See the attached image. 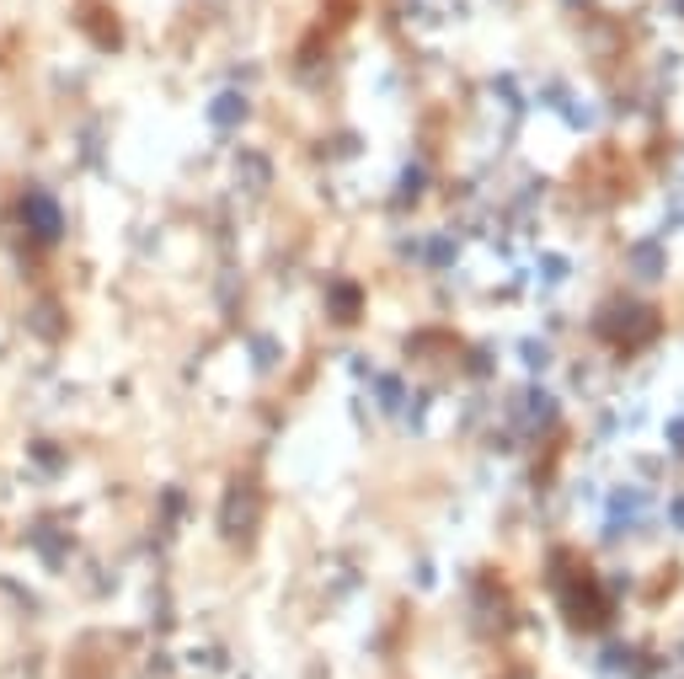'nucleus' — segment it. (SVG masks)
<instances>
[{"mask_svg": "<svg viewBox=\"0 0 684 679\" xmlns=\"http://www.w3.org/2000/svg\"><path fill=\"white\" fill-rule=\"evenodd\" d=\"M257 520H262V492H257L251 481H231V492H225V503H220V535L246 546Z\"/></svg>", "mask_w": 684, "mask_h": 679, "instance_id": "f03ea898", "label": "nucleus"}, {"mask_svg": "<svg viewBox=\"0 0 684 679\" xmlns=\"http://www.w3.org/2000/svg\"><path fill=\"white\" fill-rule=\"evenodd\" d=\"M631 274H637V279H663V246H658V241H642V246L631 252Z\"/></svg>", "mask_w": 684, "mask_h": 679, "instance_id": "423d86ee", "label": "nucleus"}, {"mask_svg": "<svg viewBox=\"0 0 684 679\" xmlns=\"http://www.w3.org/2000/svg\"><path fill=\"white\" fill-rule=\"evenodd\" d=\"M674 5H680V11H684V0H674Z\"/></svg>", "mask_w": 684, "mask_h": 679, "instance_id": "f8f14e48", "label": "nucleus"}, {"mask_svg": "<svg viewBox=\"0 0 684 679\" xmlns=\"http://www.w3.org/2000/svg\"><path fill=\"white\" fill-rule=\"evenodd\" d=\"M562 610H567V621H572V626H599L604 615H609V604L599 600V589H594V583H572V589H567V600H562Z\"/></svg>", "mask_w": 684, "mask_h": 679, "instance_id": "7ed1b4c3", "label": "nucleus"}, {"mask_svg": "<svg viewBox=\"0 0 684 679\" xmlns=\"http://www.w3.org/2000/svg\"><path fill=\"white\" fill-rule=\"evenodd\" d=\"M642 514H647V492H637V487H615L609 492V530H626Z\"/></svg>", "mask_w": 684, "mask_h": 679, "instance_id": "39448f33", "label": "nucleus"}, {"mask_svg": "<svg viewBox=\"0 0 684 679\" xmlns=\"http://www.w3.org/2000/svg\"><path fill=\"white\" fill-rule=\"evenodd\" d=\"M428 263H439V268H444V263H455V241H449V236L428 241Z\"/></svg>", "mask_w": 684, "mask_h": 679, "instance_id": "6e6552de", "label": "nucleus"}, {"mask_svg": "<svg viewBox=\"0 0 684 679\" xmlns=\"http://www.w3.org/2000/svg\"><path fill=\"white\" fill-rule=\"evenodd\" d=\"M337 316H359V289H337Z\"/></svg>", "mask_w": 684, "mask_h": 679, "instance_id": "1a4fd4ad", "label": "nucleus"}, {"mask_svg": "<svg viewBox=\"0 0 684 679\" xmlns=\"http://www.w3.org/2000/svg\"><path fill=\"white\" fill-rule=\"evenodd\" d=\"M680 658H684V647H680Z\"/></svg>", "mask_w": 684, "mask_h": 679, "instance_id": "ddd939ff", "label": "nucleus"}, {"mask_svg": "<svg viewBox=\"0 0 684 679\" xmlns=\"http://www.w3.org/2000/svg\"><path fill=\"white\" fill-rule=\"evenodd\" d=\"M674 530H684V498H674Z\"/></svg>", "mask_w": 684, "mask_h": 679, "instance_id": "9b49d317", "label": "nucleus"}, {"mask_svg": "<svg viewBox=\"0 0 684 679\" xmlns=\"http://www.w3.org/2000/svg\"><path fill=\"white\" fill-rule=\"evenodd\" d=\"M242 119H246V97L242 91H225V97L214 102V123H220V129H236Z\"/></svg>", "mask_w": 684, "mask_h": 679, "instance_id": "0eeeda50", "label": "nucleus"}, {"mask_svg": "<svg viewBox=\"0 0 684 679\" xmlns=\"http://www.w3.org/2000/svg\"><path fill=\"white\" fill-rule=\"evenodd\" d=\"M514 412L524 418V428H529V434H540V428H551V423H557V401L546 397L540 386H524L519 407H514Z\"/></svg>", "mask_w": 684, "mask_h": 679, "instance_id": "20e7f679", "label": "nucleus"}, {"mask_svg": "<svg viewBox=\"0 0 684 679\" xmlns=\"http://www.w3.org/2000/svg\"><path fill=\"white\" fill-rule=\"evenodd\" d=\"M594 326H599L609 343H626V348H631V343H647V337H652L658 316L647 311L642 300H609L599 316H594Z\"/></svg>", "mask_w": 684, "mask_h": 679, "instance_id": "f257e3e1", "label": "nucleus"}, {"mask_svg": "<svg viewBox=\"0 0 684 679\" xmlns=\"http://www.w3.org/2000/svg\"><path fill=\"white\" fill-rule=\"evenodd\" d=\"M669 444H674V449H684V423H669Z\"/></svg>", "mask_w": 684, "mask_h": 679, "instance_id": "9d476101", "label": "nucleus"}]
</instances>
